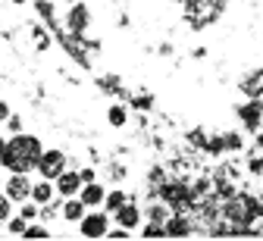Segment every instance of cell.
<instances>
[{"instance_id":"18","label":"cell","mask_w":263,"mask_h":241,"mask_svg":"<svg viewBox=\"0 0 263 241\" xmlns=\"http://www.w3.org/2000/svg\"><path fill=\"white\" fill-rule=\"evenodd\" d=\"M79 176H82V182H94V172H91V169H85V172H79Z\"/></svg>"},{"instance_id":"12","label":"cell","mask_w":263,"mask_h":241,"mask_svg":"<svg viewBox=\"0 0 263 241\" xmlns=\"http://www.w3.org/2000/svg\"><path fill=\"white\" fill-rule=\"evenodd\" d=\"M166 235H188V226H185L182 219H173V223L166 226Z\"/></svg>"},{"instance_id":"15","label":"cell","mask_w":263,"mask_h":241,"mask_svg":"<svg viewBox=\"0 0 263 241\" xmlns=\"http://www.w3.org/2000/svg\"><path fill=\"white\" fill-rule=\"evenodd\" d=\"M110 122H113V125H122V122H125V113H122L119 107H113V110H110Z\"/></svg>"},{"instance_id":"2","label":"cell","mask_w":263,"mask_h":241,"mask_svg":"<svg viewBox=\"0 0 263 241\" xmlns=\"http://www.w3.org/2000/svg\"><path fill=\"white\" fill-rule=\"evenodd\" d=\"M38 169H41V179H57L60 172H66V157L60 151H44L38 160Z\"/></svg>"},{"instance_id":"8","label":"cell","mask_w":263,"mask_h":241,"mask_svg":"<svg viewBox=\"0 0 263 241\" xmlns=\"http://www.w3.org/2000/svg\"><path fill=\"white\" fill-rule=\"evenodd\" d=\"M85 210H88V207L82 203V197H79V200H72V197H69V200H66V203H63V216H66V219H69V223H82V216H85Z\"/></svg>"},{"instance_id":"16","label":"cell","mask_w":263,"mask_h":241,"mask_svg":"<svg viewBox=\"0 0 263 241\" xmlns=\"http://www.w3.org/2000/svg\"><path fill=\"white\" fill-rule=\"evenodd\" d=\"M35 213H38V210H35V203H28V207H22V216H25V219H35Z\"/></svg>"},{"instance_id":"4","label":"cell","mask_w":263,"mask_h":241,"mask_svg":"<svg viewBox=\"0 0 263 241\" xmlns=\"http://www.w3.org/2000/svg\"><path fill=\"white\" fill-rule=\"evenodd\" d=\"M7 194L10 200H25L31 194V182L25 179V172H13V179L7 182Z\"/></svg>"},{"instance_id":"14","label":"cell","mask_w":263,"mask_h":241,"mask_svg":"<svg viewBox=\"0 0 263 241\" xmlns=\"http://www.w3.org/2000/svg\"><path fill=\"white\" fill-rule=\"evenodd\" d=\"M22 235L25 238H47V229H41V226H25Z\"/></svg>"},{"instance_id":"3","label":"cell","mask_w":263,"mask_h":241,"mask_svg":"<svg viewBox=\"0 0 263 241\" xmlns=\"http://www.w3.org/2000/svg\"><path fill=\"white\" fill-rule=\"evenodd\" d=\"M79 232L85 238H104L107 235V213H88V216H82Z\"/></svg>"},{"instance_id":"11","label":"cell","mask_w":263,"mask_h":241,"mask_svg":"<svg viewBox=\"0 0 263 241\" xmlns=\"http://www.w3.org/2000/svg\"><path fill=\"white\" fill-rule=\"evenodd\" d=\"M10 194H0V223H7L10 219Z\"/></svg>"},{"instance_id":"9","label":"cell","mask_w":263,"mask_h":241,"mask_svg":"<svg viewBox=\"0 0 263 241\" xmlns=\"http://www.w3.org/2000/svg\"><path fill=\"white\" fill-rule=\"evenodd\" d=\"M31 197H35L38 203H47V200L53 197V185H50L47 179H41L38 185H31Z\"/></svg>"},{"instance_id":"5","label":"cell","mask_w":263,"mask_h":241,"mask_svg":"<svg viewBox=\"0 0 263 241\" xmlns=\"http://www.w3.org/2000/svg\"><path fill=\"white\" fill-rule=\"evenodd\" d=\"M82 185H85V182H82L79 172H60V176H57V191H60L63 197H72Z\"/></svg>"},{"instance_id":"7","label":"cell","mask_w":263,"mask_h":241,"mask_svg":"<svg viewBox=\"0 0 263 241\" xmlns=\"http://www.w3.org/2000/svg\"><path fill=\"white\" fill-rule=\"evenodd\" d=\"M104 200H107V194H104L101 185L85 182V188H82V203H85V207H97V203H104Z\"/></svg>"},{"instance_id":"13","label":"cell","mask_w":263,"mask_h":241,"mask_svg":"<svg viewBox=\"0 0 263 241\" xmlns=\"http://www.w3.org/2000/svg\"><path fill=\"white\" fill-rule=\"evenodd\" d=\"M7 229H10L13 235H22V232H25V216H19V219H7Z\"/></svg>"},{"instance_id":"6","label":"cell","mask_w":263,"mask_h":241,"mask_svg":"<svg viewBox=\"0 0 263 241\" xmlns=\"http://www.w3.org/2000/svg\"><path fill=\"white\" fill-rule=\"evenodd\" d=\"M116 219H119V226H122V229H135V226H138V219H141V213H138V207L122 203L119 210H116Z\"/></svg>"},{"instance_id":"10","label":"cell","mask_w":263,"mask_h":241,"mask_svg":"<svg viewBox=\"0 0 263 241\" xmlns=\"http://www.w3.org/2000/svg\"><path fill=\"white\" fill-rule=\"evenodd\" d=\"M122 203H125V194H122V191H113V194H107V210H113V213H116Z\"/></svg>"},{"instance_id":"19","label":"cell","mask_w":263,"mask_h":241,"mask_svg":"<svg viewBox=\"0 0 263 241\" xmlns=\"http://www.w3.org/2000/svg\"><path fill=\"white\" fill-rule=\"evenodd\" d=\"M7 122H10V128H13V132H16V128H19V125H22V122H19V116H10V119H7Z\"/></svg>"},{"instance_id":"20","label":"cell","mask_w":263,"mask_h":241,"mask_svg":"<svg viewBox=\"0 0 263 241\" xmlns=\"http://www.w3.org/2000/svg\"><path fill=\"white\" fill-rule=\"evenodd\" d=\"M4 147H7V141H4V138H0V154H4Z\"/></svg>"},{"instance_id":"1","label":"cell","mask_w":263,"mask_h":241,"mask_svg":"<svg viewBox=\"0 0 263 241\" xmlns=\"http://www.w3.org/2000/svg\"><path fill=\"white\" fill-rule=\"evenodd\" d=\"M41 141L35 135H16L13 141H7L4 154H0V163H4L10 172H28L35 169L38 160H41Z\"/></svg>"},{"instance_id":"17","label":"cell","mask_w":263,"mask_h":241,"mask_svg":"<svg viewBox=\"0 0 263 241\" xmlns=\"http://www.w3.org/2000/svg\"><path fill=\"white\" fill-rule=\"evenodd\" d=\"M0 119H10V107H7L4 100H0Z\"/></svg>"}]
</instances>
